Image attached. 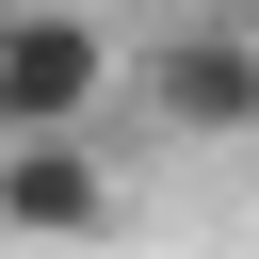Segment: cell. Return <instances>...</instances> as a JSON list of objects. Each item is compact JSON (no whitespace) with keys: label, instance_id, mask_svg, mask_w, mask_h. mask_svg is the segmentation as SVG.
<instances>
[{"label":"cell","instance_id":"cell-1","mask_svg":"<svg viewBox=\"0 0 259 259\" xmlns=\"http://www.w3.org/2000/svg\"><path fill=\"white\" fill-rule=\"evenodd\" d=\"M113 81H130V49L81 0H0V146L16 130H97Z\"/></svg>","mask_w":259,"mask_h":259},{"label":"cell","instance_id":"cell-2","mask_svg":"<svg viewBox=\"0 0 259 259\" xmlns=\"http://www.w3.org/2000/svg\"><path fill=\"white\" fill-rule=\"evenodd\" d=\"M146 130H178V146H259V16L227 0V16H178L162 49H146Z\"/></svg>","mask_w":259,"mask_h":259},{"label":"cell","instance_id":"cell-3","mask_svg":"<svg viewBox=\"0 0 259 259\" xmlns=\"http://www.w3.org/2000/svg\"><path fill=\"white\" fill-rule=\"evenodd\" d=\"M0 227H16V243H113L130 194H113L97 130H16V146H0Z\"/></svg>","mask_w":259,"mask_h":259},{"label":"cell","instance_id":"cell-4","mask_svg":"<svg viewBox=\"0 0 259 259\" xmlns=\"http://www.w3.org/2000/svg\"><path fill=\"white\" fill-rule=\"evenodd\" d=\"M243 16H259V0H243Z\"/></svg>","mask_w":259,"mask_h":259}]
</instances>
